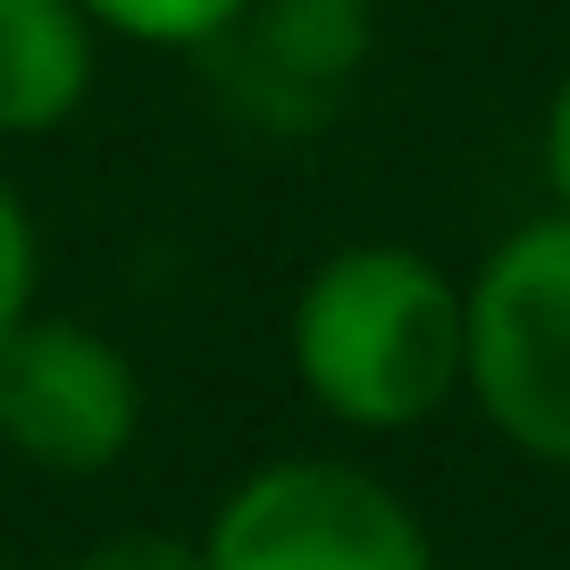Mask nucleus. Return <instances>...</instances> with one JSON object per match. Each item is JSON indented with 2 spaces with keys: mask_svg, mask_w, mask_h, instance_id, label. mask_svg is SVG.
<instances>
[{
  "mask_svg": "<svg viewBox=\"0 0 570 570\" xmlns=\"http://www.w3.org/2000/svg\"><path fill=\"white\" fill-rule=\"evenodd\" d=\"M294 370L344 428H420L462 386V285L411 244H353L294 303Z\"/></svg>",
  "mask_w": 570,
  "mask_h": 570,
  "instance_id": "obj_1",
  "label": "nucleus"
},
{
  "mask_svg": "<svg viewBox=\"0 0 570 570\" xmlns=\"http://www.w3.org/2000/svg\"><path fill=\"white\" fill-rule=\"evenodd\" d=\"M462 386L529 462L570 470V210L487 252L462 294Z\"/></svg>",
  "mask_w": 570,
  "mask_h": 570,
  "instance_id": "obj_2",
  "label": "nucleus"
},
{
  "mask_svg": "<svg viewBox=\"0 0 570 570\" xmlns=\"http://www.w3.org/2000/svg\"><path fill=\"white\" fill-rule=\"evenodd\" d=\"M202 570H436L428 529L353 462H268L218 503Z\"/></svg>",
  "mask_w": 570,
  "mask_h": 570,
  "instance_id": "obj_3",
  "label": "nucleus"
},
{
  "mask_svg": "<svg viewBox=\"0 0 570 570\" xmlns=\"http://www.w3.org/2000/svg\"><path fill=\"white\" fill-rule=\"evenodd\" d=\"M142 428L135 361L85 320H42L26 311L0 336V445L59 479L109 470Z\"/></svg>",
  "mask_w": 570,
  "mask_h": 570,
  "instance_id": "obj_4",
  "label": "nucleus"
},
{
  "mask_svg": "<svg viewBox=\"0 0 570 570\" xmlns=\"http://www.w3.org/2000/svg\"><path fill=\"white\" fill-rule=\"evenodd\" d=\"M92 92V18L76 0H0V135H51Z\"/></svg>",
  "mask_w": 570,
  "mask_h": 570,
  "instance_id": "obj_5",
  "label": "nucleus"
},
{
  "mask_svg": "<svg viewBox=\"0 0 570 570\" xmlns=\"http://www.w3.org/2000/svg\"><path fill=\"white\" fill-rule=\"evenodd\" d=\"M76 9L126 42H218L252 0H76Z\"/></svg>",
  "mask_w": 570,
  "mask_h": 570,
  "instance_id": "obj_6",
  "label": "nucleus"
},
{
  "mask_svg": "<svg viewBox=\"0 0 570 570\" xmlns=\"http://www.w3.org/2000/svg\"><path fill=\"white\" fill-rule=\"evenodd\" d=\"M35 277H42V244H35V218L26 202L0 185V336L35 311Z\"/></svg>",
  "mask_w": 570,
  "mask_h": 570,
  "instance_id": "obj_7",
  "label": "nucleus"
},
{
  "mask_svg": "<svg viewBox=\"0 0 570 570\" xmlns=\"http://www.w3.org/2000/svg\"><path fill=\"white\" fill-rule=\"evenodd\" d=\"M76 570H202L194 537H168V529H118L85 553Z\"/></svg>",
  "mask_w": 570,
  "mask_h": 570,
  "instance_id": "obj_8",
  "label": "nucleus"
},
{
  "mask_svg": "<svg viewBox=\"0 0 570 570\" xmlns=\"http://www.w3.org/2000/svg\"><path fill=\"white\" fill-rule=\"evenodd\" d=\"M546 177H553V194H562V210H570V76H562V92H553V109H546Z\"/></svg>",
  "mask_w": 570,
  "mask_h": 570,
  "instance_id": "obj_9",
  "label": "nucleus"
},
{
  "mask_svg": "<svg viewBox=\"0 0 570 570\" xmlns=\"http://www.w3.org/2000/svg\"><path fill=\"white\" fill-rule=\"evenodd\" d=\"M361 9H370V0H361Z\"/></svg>",
  "mask_w": 570,
  "mask_h": 570,
  "instance_id": "obj_10",
  "label": "nucleus"
}]
</instances>
